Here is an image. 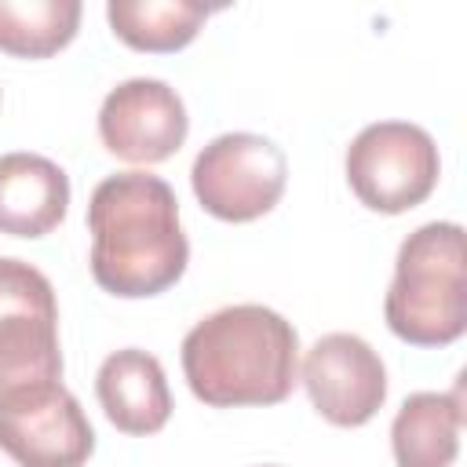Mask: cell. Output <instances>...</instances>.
<instances>
[{
	"label": "cell",
	"mask_w": 467,
	"mask_h": 467,
	"mask_svg": "<svg viewBox=\"0 0 467 467\" xmlns=\"http://www.w3.org/2000/svg\"><path fill=\"white\" fill-rule=\"evenodd\" d=\"M91 277L120 299L168 292L190 263L175 190L150 171L106 175L88 201Z\"/></svg>",
	"instance_id": "1"
},
{
	"label": "cell",
	"mask_w": 467,
	"mask_h": 467,
	"mask_svg": "<svg viewBox=\"0 0 467 467\" xmlns=\"http://www.w3.org/2000/svg\"><path fill=\"white\" fill-rule=\"evenodd\" d=\"M299 372L292 321L263 303H234L201 317L182 339V376L212 409L277 405Z\"/></svg>",
	"instance_id": "2"
},
{
	"label": "cell",
	"mask_w": 467,
	"mask_h": 467,
	"mask_svg": "<svg viewBox=\"0 0 467 467\" xmlns=\"http://www.w3.org/2000/svg\"><path fill=\"white\" fill-rule=\"evenodd\" d=\"M387 328L412 347H445L467 332V255L460 223L416 226L394 259Z\"/></svg>",
	"instance_id": "3"
},
{
	"label": "cell",
	"mask_w": 467,
	"mask_h": 467,
	"mask_svg": "<svg viewBox=\"0 0 467 467\" xmlns=\"http://www.w3.org/2000/svg\"><path fill=\"white\" fill-rule=\"evenodd\" d=\"M354 197L383 215L423 204L441 175V157L427 128L409 120H376L354 135L343 157Z\"/></svg>",
	"instance_id": "4"
},
{
	"label": "cell",
	"mask_w": 467,
	"mask_h": 467,
	"mask_svg": "<svg viewBox=\"0 0 467 467\" xmlns=\"http://www.w3.org/2000/svg\"><path fill=\"white\" fill-rule=\"evenodd\" d=\"M55 379H62L55 288L33 263L0 255V398Z\"/></svg>",
	"instance_id": "5"
},
{
	"label": "cell",
	"mask_w": 467,
	"mask_h": 467,
	"mask_svg": "<svg viewBox=\"0 0 467 467\" xmlns=\"http://www.w3.org/2000/svg\"><path fill=\"white\" fill-rule=\"evenodd\" d=\"M288 182V161L277 142L255 131L215 135L190 168L201 208L223 223H252L266 215Z\"/></svg>",
	"instance_id": "6"
},
{
	"label": "cell",
	"mask_w": 467,
	"mask_h": 467,
	"mask_svg": "<svg viewBox=\"0 0 467 467\" xmlns=\"http://www.w3.org/2000/svg\"><path fill=\"white\" fill-rule=\"evenodd\" d=\"M0 449L18 467H84L95 431L80 401L55 379L0 398Z\"/></svg>",
	"instance_id": "7"
},
{
	"label": "cell",
	"mask_w": 467,
	"mask_h": 467,
	"mask_svg": "<svg viewBox=\"0 0 467 467\" xmlns=\"http://www.w3.org/2000/svg\"><path fill=\"white\" fill-rule=\"evenodd\" d=\"M190 117L179 91L157 77L117 84L99 109L102 146L128 164H161L186 142Z\"/></svg>",
	"instance_id": "8"
},
{
	"label": "cell",
	"mask_w": 467,
	"mask_h": 467,
	"mask_svg": "<svg viewBox=\"0 0 467 467\" xmlns=\"http://www.w3.org/2000/svg\"><path fill=\"white\" fill-rule=\"evenodd\" d=\"M303 387L328 423L361 427L387 401V368L361 336L328 332L303 358Z\"/></svg>",
	"instance_id": "9"
},
{
	"label": "cell",
	"mask_w": 467,
	"mask_h": 467,
	"mask_svg": "<svg viewBox=\"0 0 467 467\" xmlns=\"http://www.w3.org/2000/svg\"><path fill=\"white\" fill-rule=\"evenodd\" d=\"M106 420L124 434H157L171 416V390L161 361L139 347L113 350L95 376Z\"/></svg>",
	"instance_id": "10"
},
{
	"label": "cell",
	"mask_w": 467,
	"mask_h": 467,
	"mask_svg": "<svg viewBox=\"0 0 467 467\" xmlns=\"http://www.w3.org/2000/svg\"><path fill=\"white\" fill-rule=\"evenodd\" d=\"M69 208V175L40 153H0V234L44 237Z\"/></svg>",
	"instance_id": "11"
},
{
	"label": "cell",
	"mask_w": 467,
	"mask_h": 467,
	"mask_svg": "<svg viewBox=\"0 0 467 467\" xmlns=\"http://www.w3.org/2000/svg\"><path fill=\"white\" fill-rule=\"evenodd\" d=\"M463 401L460 390H416L401 401L390 423V449L398 467H452L460 452Z\"/></svg>",
	"instance_id": "12"
},
{
	"label": "cell",
	"mask_w": 467,
	"mask_h": 467,
	"mask_svg": "<svg viewBox=\"0 0 467 467\" xmlns=\"http://www.w3.org/2000/svg\"><path fill=\"white\" fill-rule=\"evenodd\" d=\"M212 7L197 0H109L106 18L117 40H124L135 51H179L186 47Z\"/></svg>",
	"instance_id": "13"
},
{
	"label": "cell",
	"mask_w": 467,
	"mask_h": 467,
	"mask_svg": "<svg viewBox=\"0 0 467 467\" xmlns=\"http://www.w3.org/2000/svg\"><path fill=\"white\" fill-rule=\"evenodd\" d=\"M80 15V0H0V51L47 58L77 36Z\"/></svg>",
	"instance_id": "14"
},
{
	"label": "cell",
	"mask_w": 467,
	"mask_h": 467,
	"mask_svg": "<svg viewBox=\"0 0 467 467\" xmlns=\"http://www.w3.org/2000/svg\"><path fill=\"white\" fill-rule=\"evenodd\" d=\"M263 467H274V463H263Z\"/></svg>",
	"instance_id": "15"
}]
</instances>
